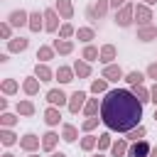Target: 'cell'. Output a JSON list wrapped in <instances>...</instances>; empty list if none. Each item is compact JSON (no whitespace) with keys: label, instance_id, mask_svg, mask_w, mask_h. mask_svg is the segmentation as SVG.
<instances>
[{"label":"cell","instance_id":"6da1fadb","mask_svg":"<svg viewBox=\"0 0 157 157\" xmlns=\"http://www.w3.org/2000/svg\"><path fill=\"white\" fill-rule=\"evenodd\" d=\"M142 118V101L125 88L108 91L101 103V120L113 132H130L140 125Z\"/></svg>","mask_w":157,"mask_h":157},{"label":"cell","instance_id":"7a4b0ae2","mask_svg":"<svg viewBox=\"0 0 157 157\" xmlns=\"http://www.w3.org/2000/svg\"><path fill=\"white\" fill-rule=\"evenodd\" d=\"M132 20H135V5L125 2V5L115 12V25H120V27H130Z\"/></svg>","mask_w":157,"mask_h":157},{"label":"cell","instance_id":"3957f363","mask_svg":"<svg viewBox=\"0 0 157 157\" xmlns=\"http://www.w3.org/2000/svg\"><path fill=\"white\" fill-rule=\"evenodd\" d=\"M135 22L140 25V27H145V25H152V10H150V5H137L135 7Z\"/></svg>","mask_w":157,"mask_h":157},{"label":"cell","instance_id":"277c9868","mask_svg":"<svg viewBox=\"0 0 157 157\" xmlns=\"http://www.w3.org/2000/svg\"><path fill=\"white\" fill-rule=\"evenodd\" d=\"M150 150H152V147H150L145 140H137V142H132V145L128 147V157H147Z\"/></svg>","mask_w":157,"mask_h":157},{"label":"cell","instance_id":"5b68a950","mask_svg":"<svg viewBox=\"0 0 157 157\" xmlns=\"http://www.w3.org/2000/svg\"><path fill=\"white\" fill-rule=\"evenodd\" d=\"M44 29L56 32L59 29V12L56 10H44Z\"/></svg>","mask_w":157,"mask_h":157},{"label":"cell","instance_id":"8992f818","mask_svg":"<svg viewBox=\"0 0 157 157\" xmlns=\"http://www.w3.org/2000/svg\"><path fill=\"white\" fill-rule=\"evenodd\" d=\"M83 105H86V93L83 91H74L71 98H69V110L71 113H78Z\"/></svg>","mask_w":157,"mask_h":157},{"label":"cell","instance_id":"52a82bcc","mask_svg":"<svg viewBox=\"0 0 157 157\" xmlns=\"http://www.w3.org/2000/svg\"><path fill=\"white\" fill-rule=\"evenodd\" d=\"M7 22H10L12 27H22V25H29V15H27L25 10H12L10 17H7Z\"/></svg>","mask_w":157,"mask_h":157},{"label":"cell","instance_id":"ba28073f","mask_svg":"<svg viewBox=\"0 0 157 157\" xmlns=\"http://www.w3.org/2000/svg\"><path fill=\"white\" fill-rule=\"evenodd\" d=\"M47 101H49V105H64V103H69V98H66V93L61 88H52L47 93Z\"/></svg>","mask_w":157,"mask_h":157},{"label":"cell","instance_id":"9c48e42d","mask_svg":"<svg viewBox=\"0 0 157 157\" xmlns=\"http://www.w3.org/2000/svg\"><path fill=\"white\" fill-rule=\"evenodd\" d=\"M20 147L27 150V152H34V150H39V137H37L34 132H27V135L20 140Z\"/></svg>","mask_w":157,"mask_h":157},{"label":"cell","instance_id":"30bf717a","mask_svg":"<svg viewBox=\"0 0 157 157\" xmlns=\"http://www.w3.org/2000/svg\"><path fill=\"white\" fill-rule=\"evenodd\" d=\"M103 78H108V81H120V78H123V69H120L118 64H105Z\"/></svg>","mask_w":157,"mask_h":157},{"label":"cell","instance_id":"8fae6325","mask_svg":"<svg viewBox=\"0 0 157 157\" xmlns=\"http://www.w3.org/2000/svg\"><path fill=\"white\" fill-rule=\"evenodd\" d=\"M59 120H61L59 105H49V108L44 110V123H47V125H59Z\"/></svg>","mask_w":157,"mask_h":157},{"label":"cell","instance_id":"7c38bea8","mask_svg":"<svg viewBox=\"0 0 157 157\" xmlns=\"http://www.w3.org/2000/svg\"><path fill=\"white\" fill-rule=\"evenodd\" d=\"M56 12H59L64 20H71V17H74V5H71V0H56Z\"/></svg>","mask_w":157,"mask_h":157},{"label":"cell","instance_id":"4fadbf2b","mask_svg":"<svg viewBox=\"0 0 157 157\" xmlns=\"http://www.w3.org/2000/svg\"><path fill=\"white\" fill-rule=\"evenodd\" d=\"M29 47V39L27 37H15V39H7V49L10 52H25Z\"/></svg>","mask_w":157,"mask_h":157},{"label":"cell","instance_id":"5bb4252c","mask_svg":"<svg viewBox=\"0 0 157 157\" xmlns=\"http://www.w3.org/2000/svg\"><path fill=\"white\" fill-rule=\"evenodd\" d=\"M22 91H25L27 96H34V93H39V78H37V76H29V78H25V81H22Z\"/></svg>","mask_w":157,"mask_h":157},{"label":"cell","instance_id":"9a60e30c","mask_svg":"<svg viewBox=\"0 0 157 157\" xmlns=\"http://www.w3.org/2000/svg\"><path fill=\"white\" fill-rule=\"evenodd\" d=\"M56 142H59V135H56V132H52V130H49V132H44V135H42V150L52 152V150L56 147Z\"/></svg>","mask_w":157,"mask_h":157},{"label":"cell","instance_id":"2e32d148","mask_svg":"<svg viewBox=\"0 0 157 157\" xmlns=\"http://www.w3.org/2000/svg\"><path fill=\"white\" fill-rule=\"evenodd\" d=\"M110 155L113 157H125L128 155V137H120L118 142L110 145Z\"/></svg>","mask_w":157,"mask_h":157},{"label":"cell","instance_id":"e0dca14e","mask_svg":"<svg viewBox=\"0 0 157 157\" xmlns=\"http://www.w3.org/2000/svg\"><path fill=\"white\" fill-rule=\"evenodd\" d=\"M155 37H157V27H152V25H145V27L137 29V39L140 42H152Z\"/></svg>","mask_w":157,"mask_h":157},{"label":"cell","instance_id":"ac0fdd59","mask_svg":"<svg viewBox=\"0 0 157 157\" xmlns=\"http://www.w3.org/2000/svg\"><path fill=\"white\" fill-rule=\"evenodd\" d=\"M108 5H110V0H98L93 7H88V17H103L105 15V10H108Z\"/></svg>","mask_w":157,"mask_h":157},{"label":"cell","instance_id":"d6986e66","mask_svg":"<svg viewBox=\"0 0 157 157\" xmlns=\"http://www.w3.org/2000/svg\"><path fill=\"white\" fill-rule=\"evenodd\" d=\"M59 54H71L74 52V42L71 39H54V44H52Z\"/></svg>","mask_w":157,"mask_h":157},{"label":"cell","instance_id":"ffe728a7","mask_svg":"<svg viewBox=\"0 0 157 157\" xmlns=\"http://www.w3.org/2000/svg\"><path fill=\"white\" fill-rule=\"evenodd\" d=\"M115 56H118V49H115L113 44H105V47H101V61H103V64H110Z\"/></svg>","mask_w":157,"mask_h":157},{"label":"cell","instance_id":"44dd1931","mask_svg":"<svg viewBox=\"0 0 157 157\" xmlns=\"http://www.w3.org/2000/svg\"><path fill=\"white\" fill-rule=\"evenodd\" d=\"M74 74H76V71H74V69H69V66H59V69L54 71V76H56L61 83H69V81H74Z\"/></svg>","mask_w":157,"mask_h":157},{"label":"cell","instance_id":"7402d4cb","mask_svg":"<svg viewBox=\"0 0 157 157\" xmlns=\"http://www.w3.org/2000/svg\"><path fill=\"white\" fill-rule=\"evenodd\" d=\"M42 20H44V12H32V15H29V25H27V27H29L32 32H39V29L44 27V22H42Z\"/></svg>","mask_w":157,"mask_h":157},{"label":"cell","instance_id":"603a6c76","mask_svg":"<svg viewBox=\"0 0 157 157\" xmlns=\"http://www.w3.org/2000/svg\"><path fill=\"white\" fill-rule=\"evenodd\" d=\"M34 76H37L39 81H52L54 74H52V69H49L47 64H37V66H34Z\"/></svg>","mask_w":157,"mask_h":157},{"label":"cell","instance_id":"cb8c5ba5","mask_svg":"<svg viewBox=\"0 0 157 157\" xmlns=\"http://www.w3.org/2000/svg\"><path fill=\"white\" fill-rule=\"evenodd\" d=\"M76 137H78V130H76L71 123H66V125L61 128V140H66V142H74Z\"/></svg>","mask_w":157,"mask_h":157},{"label":"cell","instance_id":"d4e9b609","mask_svg":"<svg viewBox=\"0 0 157 157\" xmlns=\"http://www.w3.org/2000/svg\"><path fill=\"white\" fill-rule=\"evenodd\" d=\"M81 59H86V61H96V59H101V52H98L93 44H86V49L81 52Z\"/></svg>","mask_w":157,"mask_h":157},{"label":"cell","instance_id":"484cf974","mask_svg":"<svg viewBox=\"0 0 157 157\" xmlns=\"http://www.w3.org/2000/svg\"><path fill=\"white\" fill-rule=\"evenodd\" d=\"M0 142L10 147V145H15V142H17V135H15L10 128H2V130H0Z\"/></svg>","mask_w":157,"mask_h":157},{"label":"cell","instance_id":"4316f807","mask_svg":"<svg viewBox=\"0 0 157 157\" xmlns=\"http://www.w3.org/2000/svg\"><path fill=\"white\" fill-rule=\"evenodd\" d=\"M76 37H78L81 42H86V44H91V39L96 37V32H93L91 27H78V29H76Z\"/></svg>","mask_w":157,"mask_h":157},{"label":"cell","instance_id":"83f0119b","mask_svg":"<svg viewBox=\"0 0 157 157\" xmlns=\"http://www.w3.org/2000/svg\"><path fill=\"white\" fill-rule=\"evenodd\" d=\"M54 52H56L54 47H39V49H37V59H39V61L44 64V61L54 59Z\"/></svg>","mask_w":157,"mask_h":157},{"label":"cell","instance_id":"f1b7e54d","mask_svg":"<svg viewBox=\"0 0 157 157\" xmlns=\"http://www.w3.org/2000/svg\"><path fill=\"white\" fill-rule=\"evenodd\" d=\"M74 71H76V76H78V78L91 76V66H88V61H76V64H74Z\"/></svg>","mask_w":157,"mask_h":157},{"label":"cell","instance_id":"f546056e","mask_svg":"<svg viewBox=\"0 0 157 157\" xmlns=\"http://www.w3.org/2000/svg\"><path fill=\"white\" fill-rule=\"evenodd\" d=\"M17 113L25 115V118L32 115V113H34V103H32V101H20V103H17Z\"/></svg>","mask_w":157,"mask_h":157},{"label":"cell","instance_id":"4dcf8cb0","mask_svg":"<svg viewBox=\"0 0 157 157\" xmlns=\"http://www.w3.org/2000/svg\"><path fill=\"white\" fill-rule=\"evenodd\" d=\"M105 88H108V78H103V76H101V78H96V81L91 83V91H93L96 96H98V93H103Z\"/></svg>","mask_w":157,"mask_h":157},{"label":"cell","instance_id":"1f68e13d","mask_svg":"<svg viewBox=\"0 0 157 157\" xmlns=\"http://www.w3.org/2000/svg\"><path fill=\"white\" fill-rule=\"evenodd\" d=\"M132 93H135L142 103H147V101H150V88H145L142 83H140V86H132Z\"/></svg>","mask_w":157,"mask_h":157},{"label":"cell","instance_id":"d6a6232c","mask_svg":"<svg viewBox=\"0 0 157 157\" xmlns=\"http://www.w3.org/2000/svg\"><path fill=\"white\" fill-rule=\"evenodd\" d=\"M83 113L91 118V115H96L98 113V98H88L86 101V105H83Z\"/></svg>","mask_w":157,"mask_h":157},{"label":"cell","instance_id":"836d02e7","mask_svg":"<svg viewBox=\"0 0 157 157\" xmlns=\"http://www.w3.org/2000/svg\"><path fill=\"white\" fill-rule=\"evenodd\" d=\"M145 132H147V130H145L142 125H137V128H132V130L128 132V140H130V142H137V140L145 137Z\"/></svg>","mask_w":157,"mask_h":157},{"label":"cell","instance_id":"e575fe53","mask_svg":"<svg viewBox=\"0 0 157 157\" xmlns=\"http://www.w3.org/2000/svg\"><path fill=\"white\" fill-rule=\"evenodd\" d=\"M71 34H76V29H74V25H71V22H64V25L59 27V37H61V39H69Z\"/></svg>","mask_w":157,"mask_h":157},{"label":"cell","instance_id":"d590c367","mask_svg":"<svg viewBox=\"0 0 157 157\" xmlns=\"http://www.w3.org/2000/svg\"><path fill=\"white\" fill-rule=\"evenodd\" d=\"M125 81H128V83H130V86H140V83H142V81H145V76H142V74H140V71H130V74H128V76H125Z\"/></svg>","mask_w":157,"mask_h":157},{"label":"cell","instance_id":"8d00e7d4","mask_svg":"<svg viewBox=\"0 0 157 157\" xmlns=\"http://www.w3.org/2000/svg\"><path fill=\"white\" fill-rule=\"evenodd\" d=\"M15 91H17V81H15V78H5V81H2V93H5V96H12Z\"/></svg>","mask_w":157,"mask_h":157},{"label":"cell","instance_id":"74e56055","mask_svg":"<svg viewBox=\"0 0 157 157\" xmlns=\"http://www.w3.org/2000/svg\"><path fill=\"white\" fill-rule=\"evenodd\" d=\"M15 123H17V118H15L12 113H5V110H2V115H0V125H2V128H12Z\"/></svg>","mask_w":157,"mask_h":157},{"label":"cell","instance_id":"f35d334b","mask_svg":"<svg viewBox=\"0 0 157 157\" xmlns=\"http://www.w3.org/2000/svg\"><path fill=\"white\" fill-rule=\"evenodd\" d=\"M113 142H110V135L108 132H103V135H98V150H108Z\"/></svg>","mask_w":157,"mask_h":157},{"label":"cell","instance_id":"ab89813d","mask_svg":"<svg viewBox=\"0 0 157 157\" xmlns=\"http://www.w3.org/2000/svg\"><path fill=\"white\" fill-rule=\"evenodd\" d=\"M10 34H12V25H10V22H2V25H0V37H2V39H12Z\"/></svg>","mask_w":157,"mask_h":157},{"label":"cell","instance_id":"60d3db41","mask_svg":"<svg viewBox=\"0 0 157 157\" xmlns=\"http://www.w3.org/2000/svg\"><path fill=\"white\" fill-rule=\"evenodd\" d=\"M98 120H101V118H96V115H91V118H86V120H83V125H81V128H83V130L88 132V130H93V128L98 125Z\"/></svg>","mask_w":157,"mask_h":157},{"label":"cell","instance_id":"b9f144b4","mask_svg":"<svg viewBox=\"0 0 157 157\" xmlns=\"http://www.w3.org/2000/svg\"><path fill=\"white\" fill-rule=\"evenodd\" d=\"M96 142H98V140L88 135V137H83V140H81V150H86V152H88V150H93V147H96Z\"/></svg>","mask_w":157,"mask_h":157},{"label":"cell","instance_id":"7bdbcfd3","mask_svg":"<svg viewBox=\"0 0 157 157\" xmlns=\"http://www.w3.org/2000/svg\"><path fill=\"white\" fill-rule=\"evenodd\" d=\"M147 76L157 81V64H150V66H147Z\"/></svg>","mask_w":157,"mask_h":157},{"label":"cell","instance_id":"ee69618b","mask_svg":"<svg viewBox=\"0 0 157 157\" xmlns=\"http://www.w3.org/2000/svg\"><path fill=\"white\" fill-rule=\"evenodd\" d=\"M150 101H152V103H157V81H155V86L150 88Z\"/></svg>","mask_w":157,"mask_h":157},{"label":"cell","instance_id":"f6af8a7d","mask_svg":"<svg viewBox=\"0 0 157 157\" xmlns=\"http://www.w3.org/2000/svg\"><path fill=\"white\" fill-rule=\"evenodd\" d=\"M125 2H128V0H110V5H113V7H115V10H118V7H123V5H125Z\"/></svg>","mask_w":157,"mask_h":157},{"label":"cell","instance_id":"bcb514c9","mask_svg":"<svg viewBox=\"0 0 157 157\" xmlns=\"http://www.w3.org/2000/svg\"><path fill=\"white\" fill-rule=\"evenodd\" d=\"M147 157H157V147H152V150H150V155H147Z\"/></svg>","mask_w":157,"mask_h":157},{"label":"cell","instance_id":"7dc6e473","mask_svg":"<svg viewBox=\"0 0 157 157\" xmlns=\"http://www.w3.org/2000/svg\"><path fill=\"white\" fill-rule=\"evenodd\" d=\"M52 157H66V155H64V152H54Z\"/></svg>","mask_w":157,"mask_h":157},{"label":"cell","instance_id":"c3c4849f","mask_svg":"<svg viewBox=\"0 0 157 157\" xmlns=\"http://www.w3.org/2000/svg\"><path fill=\"white\" fill-rule=\"evenodd\" d=\"M142 2H145V5H155L157 0H142Z\"/></svg>","mask_w":157,"mask_h":157},{"label":"cell","instance_id":"681fc988","mask_svg":"<svg viewBox=\"0 0 157 157\" xmlns=\"http://www.w3.org/2000/svg\"><path fill=\"white\" fill-rule=\"evenodd\" d=\"M2 157H15V155H12V152H5V155H2Z\"/></svg>","mask_w":157,"mask_h":157},{"label":"cell","instance_id":"f907efd6","mask_svg":"<svg viewBox=\"0 0 157 157\" xmlns=\"http://www.w3.org/2000/svg\"><path fill=\"white\" fill-rule=\"evenodd\" d=\"M93 157H105V155H101V152H98V155H93Z\"/></svg>","mask_w":157,"mask_h":157},{"label":"cell","instance_id":"816d5d0a","mask_svg":"<svg viewBox=\"0 0 157 157\" xmlns=\"http://www.w3.org/2000/svg\"><path fill=\"white\" fill-rule=\"evenodd\" d=\"M155 120H157V110H155Z\"/></svg>","mask_w":157,"mask_h":157},{"label":"cell","instance_id":"f5cc1de1","mask_svg":"<svg viewBox=\"0 0 157 157\" xmlns=\"http://www.w3.org/2000/svg\"><path fill=\"white\" fill-rule=\"evenodd\" d=\"M29 157H39V155H29Z\"/></svg>","mask_w":157,"mask_h":157}]
</instances>
